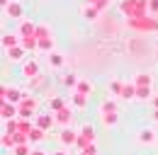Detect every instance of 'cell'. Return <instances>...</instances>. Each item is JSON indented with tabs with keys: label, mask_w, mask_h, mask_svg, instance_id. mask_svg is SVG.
Masks as SVG:
<instances>
[{
	"label": "cell",
	"mask_w": 158,
	"mask_h": 155,
	"mask_svg": "<svg viewBox=\"0 0 158 155\" xmlns=\"http://www.w3.org/2000/svg\"><path fill=\"white\" fill-rule=\"evenodd\" d=\"M0 2H2V7H5V5H7V2H12V0H0Z\"/></svg>",
	"instance_id": "74e56055"
},
{
	"label": "cell",
	"mask_w": 158,
	"mask_h": 155,
	"mask_svg": "<svg viewBox=\"0 0 158 155\" xmlns=\"http://www.w3.org/2000/svg\"><path fill=\"white\" fill-rule=\"evenodd\" d=\"M46 63H49V68H54V70H61V68L66 66V56H63L61 51H51V54L46 56Z\"/></svg>",
	"instance_id": "ba28073f"
},
{
	"label": "cell",
	"mask_w": 158,
	"mask_h": 155,
	"mask_svg": "<svg viewBox=\"0 0 158 155\" xmlns=\"http://www.w3.org/2000/svg\"><path fill=\"white\" fill-rule=\"evenodd\" d=\"M78 82H80V78L71 70V73H63L61 75V85H66V87H71V90H76L78 87Z\"/></svg>",
	"instance_id": "5bb4252c"
},
{
	"label": "cell",
	"mask_w": 158,
	"mask_h": 155,
	"mask_svg": "<svg viewBox=\"0 0 158 155\" xmlns=\"http://www.w3.org/2000/svg\"><path fill=\"white\" fill-rule=\"evenodd\" d=\"M78 138H80V133L68 126V129H61L59 143H61V148H71V145H78Z\"/></svg>",
	"instance_id": "3957f363"
},
{
	"label": "cell",
	"mask_w": 158,
	"mask_h": 155,
	"mask_svg": "<svg viewBox=\"0 0 158 155\" xmlns=\"http://www.w3.org/2000/svg\"><path fill=\"white\" fill-rule=\"evenodd\" d=\"M5 54H7V58H10V61H15V63H17V61H24L27 49L20 44V46H15V49H10V51H5Z\"/></svg>",
	"instance_id": "9a60e30c"
},
{
	"label": "cell",
	"mask_w": 158,
	"mask_h": 155,
	"mask_svg": "<svg viewBox=\"0 0 158 155\" xmlns=\"http://www.w3.org/2000/svg\"><path fill=\"white\" fill-rule=\"evenodd\" d=\"M119 10L127 15V17H143L148 12V2H141V0H122L119 2Z\"/></svg>",
	"instance_id": "6da1fadb"
},
{
	"label": "cell",
	"mask_w": 158,
	"mask_h": 155,
	"mask_svg": "<svg viewBox=\"0 0 158 155\" xmlns=\"http://www.w3.org/2000/svg\"><path fill=\"white\" fill-rule=\"evenodd\" d=\"M100 0H85V5H98Z\"/></svg>",
	"instance_id": "e575fe53"
},
{
	"label": "cell",
	"mask_w": 158,
	"mask_h": 155,
	"mask_svg": "<svg viewBox=\"0 0 158 155\" xmlns=\"http://www.w3.org/2000/svg\"><path fill=\"white\" fill-rule=\"evenodd\" d=\"M107 5H110V0H100L98 5H95V7H98L100 12H102V10H105V7H107Z\"/></svg>",
	"instance_id": "1f68e13d"
},
{
	"label": "cell",
	"mask_w": 158,
	"mask_h": 155,
	"mask_svg": "<svg viewBox=\"0 0 158 155\" xmlns=\"http://www.w3.org/2000/svg\"><path fill=\"white\" fill-rule=\"evenodd\" d=\"M54 124H56V119H54L51 114H37V119H34V126H39V129H44V131H49Z\"/></svg>",
	"instance_id": "8fae6325"
},
{
	"label": "cell",
	"mask_w": 158,
	"mask_h": 155,
	"mask_svg": "<svg viewBox=\"0 0 158 155\" xmlns=\"http://www.w3.org/2000/svg\"><path fill=\"white\" fill-rule=\"evenodd\" d=\"M93 90H95V87H93V82H90V80H83V78H80V82H78V87H76V90H73V92H80V95H93Z\"/></svg>",
	"instance_id": "d6986e66"
},
{
	"label": "cell",
	"mask_w": 158,
	"mask_h": 155,
	"mask_svg": "<svg viewBox=\"0 0 158 155\" xmlns=\"http://www.w3.org/2000/svg\"><path fill=\"white\" fill-rule=\"evenodd\" d=\"M32 155H49V153H44L41 148H34V150H32Z\"/></svg>",
	"instance_id": "836d02e7"
},
{
	"label": "cell",
	"mask_w": 158,
	"mask_h": 155,
	"mask_svg": "<svg viewBox=\"0 0 158 155\" xmlns=\"http://www.w3.org/2000/svg\"><path fill=\"white\" fill-rule=\"evenodd\" d=\"M153 121H158V109H153Z\"/></svg>",
	"instance_id": "8d00e7d4"
},
{
	"label": "cell",
	"mask_w": 158,
	"mask_h": 155,
	"mask_svg": "<svg viewBox=\"0 0 158 155\" xmlns=\"http://www.w3.org/2000/svg\"><path fill=\"white\" fill-rule=\"evenodd\" d=\"M148 12H151L153 17L158 15V0H148Z\"/></svg>",
	"instance_id": "4dcf8cb0"
},
{
	"label": "cell",
	"mask_w": 158,
	"mask_h": 155,
	"mask_svg": "<svg viewBox=\"0 0 158 155\" xmlns=\"http://www.w3.org/2000/svg\"><path fill=\"white\" fill-rule=\"evenodd\" d=\"M17 107H20V119H32V116H37L34 112H37V107H39V99L24 95V99H22Z\"/></svg>",
	"instance_id": "7a4b0ae2"
},
{
	"label": "cell",
	"mask_w": 158,
	"mask_h": 155,
	"mask_svg": "<svg viewBox=\"0 0 158 155\" xmlns=\"http://www.w3.org/2000/svg\"><path fill=\"white\" fill-rule=\"evenodd\" d=\"M5 17H12V19H22V5L17 2V0H12V2H7L5 7Z\"/></svg>",
	"instance_id": "30bf717a"
},
{
	"label": "cell",
	"mask_w": 158,
	"mask_h": 155,
	"mask_svg": "<svg viewBox=\"0 0 158 155\" xmlns=\"http://www.w3.org/2000/svg\"><path fill=\"white\" fill-rule=\"evenodd\" d=\"M34 29H37V24H34L32 19H20V29H17V34L24 39V37H32Z\"/></svg>",
	"instance_id": "7c38bea8"
},
{
	"label": "cell",
	"mask_w": 158,
	"mask_h": 155,
	"mask_svg": "<svg viewBox=\"0 0 158 155\" xmlns=\"http://www.w3.org/2000/svg\"><path fill=\"white\" fill-rule=\"evenodd\" d=\"M0 116H2L5 121L20 119V107H17V104H10V102H2V104H0Z\"/></svg>",
	"instance_id": "8992f818"
},
{
	"label": "cell",
	"mask_w": 158,
	"mask_h": 155,
	"mask_svg": "<svg viewBox=\"0 0 158 155\" xmlns=\"http://www.w3.org/2000/svg\"><path fill=\"white\" fill-rule=\"evenodd\" d=\"M151 107H153V109H158V95H153V99H151Z\"/></svg>",
	"instance_id": "d6a6232c"
},
{
	"label": "cell",
	"mask_w": 158,
	"mask_h": 155,
	"mask_svg": "<svg viewBox=\"0 0 158 155\" xmlns=\"http://www.w3.org/2000/svg\"><path fill=\"white\" fill-rule=\"evenodd\" d=\"M44 133H46L44 129H39V126H34V129L29 131V136H27V141H29L32 145H34V143H41V141H44Z\"/></svg>",
	"instance_id": "2e32d148"
},
{
	"label": "cell",
	"mask_w": 158,
	"mask_h": 155,
	"mask_svg": "<svg viewBox=\"0 0 158 155\" xmlns=\"http://www.w3.org/2000/svg\"><path fill=\"white\" fill-rule=\"evenodd\" d=\"M39 51H44L46 56L54 51V39H39Z\"/></svg>",
	"instance_id": "f1b7e54d"
},
{
	"label": "cell",
	"mask_w": 158,
	"mask_h": 155,
	"mask_svg": "<svg viewBox=\"0 0 158 155\" xmlns=\"http://www.w3.org/2000/svg\"><path fill=\"white\" fill-rule=\"evenodd\" d=\"M54 119H56V124H59L61 129H68V126L73 124V109H71V107H66V109L56 112V114H54Z\"/></svg>",
	"instance_id": "52a82bcc"
},
{
	"label": "cell",
	"mask_w": 158,
	"mask_h": 155,
	"mask_svg": "<svg viewBox=\"0 0 158 155\" xmlns=\"http://www.w3.org/2000/svg\"><path fill=\"white\" fill-rule=\"evenodd\" d=\"M68 104H66V99L63 97H54V99H49V109L56 114V112H61V109H66Z\"/></svg>",
	"instance_id": "603a6c76"
},
{
	"label": "cell",
	"mask_w": 158,
	"mask_h": 155,
	"mask_svg": "<svg viewBox=\"0 0 158 155\" xmlns=\"http://www.w3.org/2000/svg\"><path fill=\"white\" fill-rule=\"evenodd\" d=\"M22 99H24V92H22L20 87H2V102H10V104H20Z\"/></svg>",
	"instance_id": "277c9868"
},
{
	"label": "cell",
	"mask_w": 158,
	"mask_h": 155,
	"mask_svg": "<svg viewBox=\"0 0 158 155\" xmlns=\"http://www.w3.org/2000/svg\"><path fill=\"white\" fill-rule=\"evenodd\" d=\"M100 114H117V104H114V99H105V102L100 104Z\"/></svg>",
	"instance_id": "cb8c5ba5"
},
{
	"label": "cell",
	"mask_w": 158,
	"mask_h": 155,
	"mask_svg": "<svg viewBox=\"0 0 158 155\" xmlns=\"http://www.w3.org/2000/svg\"><path fill=\"white\" fill-rule=\"evenodd\" d=\"M122 90H124V82L122 80H110V92L114 97H122Z\"/></svg>",
	"instance_id": "83f0119b"
},
{
	"label": "cell",
	"mask_w": 158,
	"mask_h": 155,
	"mask_svg": "<svg viewBox=\"0 0 158 155\" xmlns=\"http://www.w3.org/2000/svg\"><path fill=\"white\" fill-rule=\"evenodd\" d=\"M22 46H24L27 51H39V39L34 37V34H32V37H24L22 39Z\"/></svg>",
	"instance_id": "44dd1931"
},
{
	"label": "cell",
	"mask_w": 158,
	"mask_h": 155,
	"mask_svg": "<svg viewBox=\"0 0 158 155\" xmlns=\"http://www.w3.org/2000/svg\"><path fill=\"white\" fill-rule=\"evenodd\" d=\"M32 143H17L15 148H12V155H32Z\"/></svg>",
	"instance_id": "484cf974"
},
{
	"label": "cell",
	"mask_w": 158,
	"mask_h": 155,
	"mask_svg": "<svg viewBox=\"0 0 158 155\" xmlns=\"http://www.w3.org/2000/svg\"><path fill=\"white\" fill-rule=\"evenodd\" d=\"M20 34H10V32H7V34H2V49H5V51H10V49H15V46H20L22 41H20Z\"/></svg>",
	"instance_id": "4fadbf2b"
},
{
	"label": "cell",
	"mask_w": 158,
	"mask_h": 155,
	"mask_svg": "<svg viewBox=\"0 0 158 155\" xmlns=\"http://www.w3.org/2000/svg\"><path fill=\"white\" fill-rule=\"evenodd\" d=\"M136 141L141 145H153V143H156V131H153V129H139Z\"/></svg>",
	"instance_id": "9c48e42d"
},
{
	"label": "cell",
	"mask_w": 158,
	"mask_h": 155,
	"mask_svg": "<svg viewBox=\"0 0 158 155\" xmlns=\"http://www.w3.org/2000/svg\"><path fill=\"white\" fill-rule=\"evenodd\" d=\"M54 155H68V153H66V150L61 148V150H56V153H54Z\"/></svg>",
	"instance_id": "d590c367"
},
{
	"label": "cell",
	"mask_w": 158,
	"mask_h": 155,
	"mask_svg": "<svg viewBox=\"0 0 158 155\" xmlns=\"http://www.w3.org/2000/svg\"><path fill=\"white\" fill-rule=\"evenodd\" d=\"M22 75L27 78V80L39 78V63H37V58H27V61L22 63Z\"/></svg>",
	"instance_id": "5b68a950"
},
{
	"label": "cell",
	"mask_w": 158,
	"mask_h": 155,
	"mask_svg": "<svg viewBox=\"0 0 158 155\" xmlns=\"http://www.w3.org/2000/svg\"><path fill=\"white\" fill-rule=\"evenodd\" d=\"M71 104H73L76 109H85V107H88V97L80 95V92H73V95H71Z\"/></svg>",
	"instance_id": "ac0fdd59"
},
{
	"label": "cell",
	"mask_w": 158,
	"mask_h": 155,
	"mask_svg": "<svg viewBox=\"0 0 158 155\" xmlns=\"http://www.w3.org/2000/svg\"><path fill=\"white\" fill-rule=\"evenodd\" d=\"M34 37L37 39H51V29L41 22V24H37V29H34Z\"/></svg>",
	"instance_id": "4316f807"
},
{
	"label": "cell",
	"mask_w": 158,
	"mask_h": 155,
	"mask_svg": "<svg viewBox=\"0 0 158 155\" xmlns=\"http://www.w3.org/2000/svg\"><path fill=\"white\" fill-rule=\"evenodd\" d=\"M131 82H134L136 87H151V75H148V73H136Z\"/></svg>",
	"instance_id": "e0dca14e"
},
{
	"label": "cell",
	"mask_w": 158,
	"mask_h": 155,
	"mask_svg": "<svg viewBox=\"0 0 158 155\" xmlns=\"http://www.w3.org/2000/svg\"><path fill=\"white\" fill-rule=\"evenodd\" d=\"M78 155H98V153H78Z\"/></svg>",
	"instance_id": "f35d334b"
},
{
	"label": "cell",
	"mask_w": 158,
	"mask_h": 155,
	"mask_svg": "<svg viewBox=\"0 0 158 155\" xmlns=\"http://www.w3.org/2000/svg\"><path fill=\"white\" fill-rule=\"evenodd\" d=\"M98 15H100V10L95 7V5H85V7H83V19L95 22V19H98Z\"/></svg>",
	"instance_id": "ffe728a7"
},
{
	"label": "cell",
	"mask_w": 158,
	"mask_h": 155,
	"mask_svg": "<svg viewBox=\"0 0 158 155\" xmlns=\"http://www.w3.org/2000/svg\"><path fill=\"white\" fill-rule=\"evenodd\" d=\"M100 121H102L105 129H114L119 119H117V114H100Z\"/></svg>",
	"instance_id": "d4e9b609"
},
{
	"label": "cell",
	"mask_w": 158,
	"mask_h": 155,
	"mask_svg": "<svg viewBox=\"0 0 158 155\" xmlns=\"http://www.w3.org/2000/svg\"><path fill=\"white\" fill-rule=\"evenodd\" d=\"M122 99H136V85H134V82H124Z\"/></svg>",
	"instance_id": "7402d4cb"
},
{
	"label": "cell",
	"mask_w": 158,
	"mask_h": 155,
	"mask_svg": "<svg viewBox=\"0 0 158 155\" xmlns=\"http://www.w3.org/2000/svg\"><path fill=\"white\" fill-rule=\"evenodd\" d=\"M136 99H153V90L151 87H136Z\"/></svg>",
	"instance_id": "f546056e"
}]
</instances>
